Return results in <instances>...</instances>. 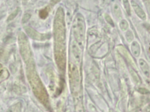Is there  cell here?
<instances>
[{
	"label": "cell",
	"instance_id": "4",
	"mask_svg": "<svg viewBox=\"0 0 150 112\" xmlns=\"http://www.w3.org/2000/svg\"><path fill=\"white\" fill-rule=\"evenodd\" d=\"M114 11L115 15L118 18H121L122 17L121 11L118 4H115L114 6Z\"/></svg>",
	"mask_w": 150,
	"mask_h": 112
},
{
	"label": "cell",
	"instance_id": "7",
	"mask_svg": "<svg viewBox=\"0 0 150 112\" xmlns=\"http://www.w3.org/2000/svg\"><path fill=\"white\" fill-rule=\"evenodd\" d=\"M126 37L128 41H131L134 39V36L131 31H128L126 34Z\"/></svg>",
	"mask_w": 150,
	"mask_h": 112
},
{
	"label": "cell",
	"instance_id": "2",
	"mask_svg": "<svg viewBox=\"0 0 150 112\" xmlns=\"http://www.w3.org/2000/svg\"><path fill=\"white\" fill-rule=\"evenodd\" d=\"M131 5L135 12L136 14L142 20H145L146 19V15L145 12L139 6V5L136 2L134 1H131Z\"/></svg>",
	"mask_w": 150,
	"mask_h": 112
},
{
	"label": "cell",
	"instance_id": "3",
	"mask_svg": "<svg viewBox=\"0 0 150 112\" xmlns=\"http://www.w3.org/2000/svg\"><path fill=\"white\" fill-rule=\"evenodd\" d=\"M140 46L139 44L137 42H134L132 44V51L134 54L137 55V56L140 53Z\"/></svg>",
	"mask_w": 150,
	"mask_h": 112
},
{
	"label": "cell",
	"instance_id": "5",
	"mask_svg": "<svg viewBox=\"0 0 150 112\" xmlns=\"http://www.w3.org/2000/svg\"><path fill=\"white\" fill-rule=\"evenodd\" d=\"M128 23L125 20H122L120 23V27L122 30H127L128 28Z\"/></svg>",
	"mask_w": 150,
	"mask_h": 112
},
{
	"label": "cell",
	"instance_id": "6",
	"mask_svg": "<svg viewBox=\"0 0 150 112\" xmlns=\"http://www.w3.org/2000/svg\"><path fill=\"white\" fill-rule=\"evenodd\" d=\"M123 2L124 7H125V9H126L127 13L129 15H130L131 11H130V5H129L128 1V0H123Z\"/></svg>",
	"mask_w": 150,
	"mask_h": 112
},
{
	"label": "cell",
	"instance_id": "1",
	"mask_svg": "<svg viewBox=\"0 0 150 112\" xmlns=\"http://www.w3.org/2000/svg\"><path fill=\"white\" fill-rule=\"evenodd\" d=\"M73 30L76 39L79 41H83L85 36V25L83 18L78 16L76 18Z\"/></svg>",
	"mask_w": 150,
	"mask_h": 112
}]
</instances>
